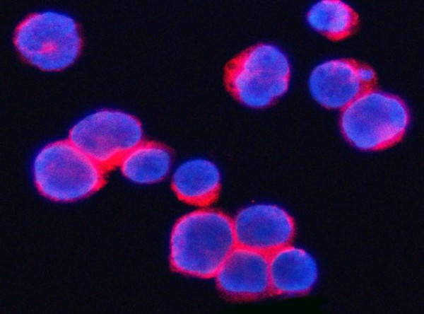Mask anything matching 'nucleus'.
<instances>
[{
    "mask_svg": "<svg viewBox=\"0 0 424 314\" xmlns=\"http://www.w3.org/2000/svg\"><path fill=\"white\" fill-rule=\"evenodd\" d=\"M237 245L269 255L293 240V219L283 208L256 203L241 209L232 219Z\"/></svg>",
    "mask_w": 424,
    "mask_h": 314,
    "instance_id": "8",
    "label": "nucleus"
},
{
    "mask_svg": "<svg viewBox=\"0 0 424 314\" xmlns=\"http://www.w3.org/2000/svg\"><path fill=\"white\" fill-rule=\"evenodd\" d=\"M172 156L165 146L142 141L120 160L118 165L122 175L138 185H150L164 180L170 173Z\"/></svg>",
    "mask_w": 424,
    "mask_h": 314,
    "instance_id": "12",
    "label": "nucleus"
},
{
    "mask_svg": "<svg viewBox=\"0 0 424 314\" xmlns=\"http://www.w3.org/2000/svg\"><path fill=\"white\" fill-rule=\"evenodd\" d=\"M271 292L285 296L310 292L319 278L315 258L306 250L288 244L269 255Z\"/></svg>",
    "mask_w": 424,
    "mask_h": 314,
    "instance_id": "10",
    "label": "nucleus"
},
{
    "mask_svg": "<svg viewBox=\"0 0 424 314\" xmlns=\"http://www.w3.org/2000/svg\"><path fill=\"white\" fill-rule=\"evenodd\" d=\"M236 245L232 219L220 210L204 207L185 214L174 224L170 264L183 274L211 278Z\"/></svg>",
    "mask_w": 424,
    "mask_h": 314,
    "instance_id": "1",
    "label": "nucleus"
},
{
    "mask_svg": "<svg viewBox=\"0 0 424 314\" xmlns=\"http://www.w3.org/2000/svg\"><path fill=\"white\" fill-rule=\"evenodd\" d=\"M309 25L331 40L350 36L358 24V15L340 0H322L314 4L307 15Z\"/></svg>",
    "mask_w": 424,
    "mask_h": 314,
    "instance_id": "13",
    "label": "nucleus"
},
{
    "mask_svg": "<svg viewBox=\"0 0 424 314\" xmlns=\"http://www.w3.org/2000/svg\"><path fill=\"white\" fill-rule=\"evenodd\" d=\"M290 64L278 47L256 45L232 61L228 66L226 84L235 98L251 108H264L288 91Z\"/></svg>",
    "mask_w": 424,
    "mask_h": 314,
    "instance_id": "5",
    "label": "nucleus"
},
{
    "mask_svg": "<svg viewBox=\"0 0 424 314\" xmlns=\"http://www.w3.org/2000/svg\"><path fill=\"white\" fill-rule=\"evenodd\" d=\"M68 139L107 170L118 165L126 153L143 141V129L129 112L100 109L77 120Z\"/></svg>",
    "mask_w": 424,
    "mask_h": 314,
    "instance_id": "6",
    "label": "nucleus"
},
{
    "mask_svg": "<svg viewBox=\"0 0 424 314\" xmlns=\"http://www.w3.org/2000/svg\"><path fill=\"white\" fill-rule=\"evenodd\" d=\"M219 290L235 300H252L271 292L269 255L236 245L215 275Z\"/></svg>",
    "mask_w": 424,
    "mask_h": 314,
    "instance_id": "9",
    "label": "nucleus"
},
{
    "mask_svg": "<svg viewBox=\"0 0 424 314\" xmlns=\"http://www.w3.org/2000/svg\"><path fill=\"white\" fill-rule=\"evenodd\" d=\"M105 171L69 139L43 146L31 165L38 192L58 202H73L90 196L104 185Z\"/></svg>",
    "mask_w": 424,
    "mask_h": 314,
    "instance_id": "2",
    "label": "nucleus"
},
{
    "mask_svg": "<svg viewBox=\"0 0 424 314\" xmlns=\"http://www.w3.org/2000/svg\"><path fill=\"white\" fill-rule=\"evenodd\" d=\"M409 119L408 109L400 98L371 89L343 109L340 126L344 137L354 147L376 151L401 140Z\"/></svg>",
    "mask_w": 424,
    "mask_h": 314,
    "instance_id": "4",
    "label": "nucleus"
},
{
    "mask_svg": "<svg viewBox=\"0 0 424 314\" xmlns=\"http://www.w3.org/2000/svg\"><path fill=\"white\" fill-rule=\"evenodd\" d=\"M14 45L22 58L45 71H58L78 57L82 38L76 20L57 10H42L24 18L13 34Z\"/></svg>",
    "mask_w": 424,
    "mask_h": 314,
    "instance_id": "3",
    "label": "nucleus"
},
{
    "mask_svg": "<svg viewBox=\"0 0 424 314\" xmlns=\"http://www.w3.org/2000/svg\"><path fill=\"white\" fill-rule=\"evenodd\" d=\"M172 188L182 201L206 207L218 196L221 174L213 161L203 158H191L181 163L174 170Z\"/></svg>",
    "mask_w": 424,
    "mask_h": 314,
    "instance_id": "11",
    "label": "nucleus"
},
{
    "mask_svg": "<svg viewBox=\"0 0 424 314\" xmlns=\"http://www.w3.org/2000/svg\"><path fill=\"white\" fill-rule=\"evenodd\" d=\"M376 73L370 66L351 59L319 64L309 78L314 100L329 109H344L363 93L372 89Z\"/></svg>",
    "mask_w": 424,
    "mask_h": 314,
    "instance_id": "7",
    "label": "nucleus"
}]
</instances>
